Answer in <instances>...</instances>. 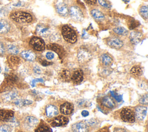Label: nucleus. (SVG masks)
Listing matches in <instances>:
<instances>
[{
  "mask_svg": "<svg viewBox=\"0 0 148 132\" xmlns=\"http://www.w3.org/2000/svg\"><path fill=\"white\" fill-rule=\"evenodd\" d=\"M14 112L12 110L0 109V122L8 123L14 117Z\"/></svg>",
  "mask_w": 148,
  "mask_h": 132,
  "instance_id": "8",
  "label": "nucleus"
},
{
  "mask_svg": "<svg viewBox=\"0 0 148 132\" xmlns=\"http://www.w3.org/2000/svg\"><path fill=\"white\" fill-rule=\"evenodd\" d=\"M88 126H95V124H97L98 123L97 120L95 119H90L89 120H87L84 122Z\"/></svg>",
  "mask_w": 148,
  "mask_h": 132,
  "instance_id": "40",
  "label": "nucleus"
},
{
  "mask_svg": "<svg viewBox=\"0 0 148 132\" xmlns=\"http://www.w3.org/2000/svg\"><path fill=\"white\" fill-rule=\"evenodd\" d=\"M33 72L36 75H39L42 74V69L38 65H35L33 67Z\"/></svg>",
  "mask_w": 148,
  "mask_h": 132,
  "instance_id": "42",
  "label": "nucleus"
},
{
  "mask_svg": "<svg viewBox=\"0 0 148 132\" xmlns=\"http://www.w3.org/2000/svg\"><path fill=\"white\" fill-rule=\"evenodd\" d=\"M92 58L91 53L84 48L80 49L77 54V59L80 63H86L89 61Z\"/></svg>",
  "mask_w": 148,
  "mask_h": 132,
  "instance_id": "6",
  "label": "nucleus"
},
{
  "mask_svg": "<svg viewBox=\"0 0 148 132\" xmlns=\"http://www.w3.org/2000/svg\"><path fill=\"white\" fill-rule=\"evenodd\" d=\"M35 132H52L51 128L45 124H42L38 126L35 129Z\"/></svg>",
  "mask_w": 148,
  "mask_h": 132,
  "instance_id": "33",
  "label": "nucleus"
},
{
  "mask_svg": "<svg viewBox=\"0 0 148 132\" xmlns=\"http://www.w3.org/2000/svg\"><path fill=\"white\" fill-rule=\"evenodd\" d=\"M9 18L13 21L20 24H30L35 19V17L32 13L25 10L13 11L10 13Z\"/></svg>",
  "mask_w": 148,
  "mask_h": 132,
  "instance_id": "1",
  "label": "nucleus"
},
{
  "mask_svg": "<svg viewBox=\"0 0 148 132\" xmlns=\"http://www.w3.org/2000/svg\"><path fill=\"white\" fill-rule=\"evenodd\" d=\"M61 113L65 115H68L72 113L73 111V105L72 103L65 102L61 104L60 108Z\"/></svg>",
  "mask_w": 148,
  "mask_h": 132,
  "instance_id": "17",
  "label": "nucleus"
},
{
  "mask_svg": "<svg viewBox=\"0 0 148 132\" xmlns=\"http://www.w3.org/2000/svg\"><path fill=\"white\" fill-rule=\"evenodd\" d=\"M13 102L17 107H25V106H28V105H29L32 104L33 101L30 100H27V99H18V98H17Z\"/></svg>",
  "mask_w": 148,
  "mask_h": 132,
  "instance_id": "26",
  "label": "nucleus"
},
{
  "mask_svg": "<svg viewBox=\"0 0 148 132\" xmlns=\"http://www.w3.org/2000/svg\"><path fill=\"white\" fill-rule=\"evenodd\" d=\"M139 101L142 104H147L148 103V95L147 94H145L143 95L139 100Z\"/></svg>",
  "mask_w": 148,
  "mask_h": 132,
  "instance_id": "39",
  "label": "nucleus"
},
{
  "mask_svg": "<svg viewBox=\"0 0 148 132\" xmlns=\"http://www.w3.org/2000/svg\"><path fill=\"white\" fill-rule=\"evenodd\" d=\"M138 12L140 16L145 20H147L148 18V7L146 5H141L138 9Z\"/></svg>",
  "mask_w": 148,
  "mask_h": 132,
  "instance_id": "29",
  "label": "nucleus"
},
{
  "mask_svg": "<svg viewBox=\"0 0 148 132\" xmlns=\"http://www.w3.org/2000/svg\"><path fill=\"white\" fill-rule=\"evenodd\" d=\"M46 115L49 118H53L57 116L58 113V110L57 108L52 104H49L46 107Z\"/></svg>",
  "mask_w": 148,
  "mask_h": 132,
  "instance_id": "20",
  "label": "nucleus"
},
{
  "mask_svg": "<svg viewBox=\"0 0 148 132\" xmlns=\"http://www.w3.org/2000/svg\"><path fill=\"white\" fill-rule=\"evenodd\" d=\"M107 45L113 49H119L123 46V41L117 36H111L107 39L106 40Z\"/></svg>",
  "mask_w": 148,
  "mask_h": 132,
  "instance_id": "7",
  "label": "nucleus"
},
{
  "mask_svg": "<svg viewBox=\"0 0 148 132\" xmlns=\"http://www.w3.org/2000/svg\"><path fill=\"white\" fill-rule=\"evenodd\" d=\"M88 115H89V112H88L87 111H86V110H83V111L82 112V115L83 116H84V117H86V116H87Z\"/></svg>",
  "mask_w": 148,
  "mask_h": 132,
  "instance_id": "50",
  "label": "nucleus"
},
{
  "mask_svg": "<svg viewBox=\"0 0 148 132\" xmlns=\"http://www.w3.org/2000/svg\"><path fill=\"white\" fill-rule=\"evenodd\" d=\"M110 94L112 95V96L117 101V102H120L122 99H123V97H122V96L120 95V94H118L116 92L114 91H110Z\"/></svg>",
  "mask_w": 148,
  "mask_h": 132,
  "instance_id": "37",
  "label": "nucleus"
},
{
  "mask_svg": "<svg viewBox=\"0 0 148 132\" xmlns=\"http://www.w3.org/2000/svg\"><path fill=\"white\" fill-rule=\"evenodd\" d=\"M147 114V107L145 106H138L135 109V116L139 120H143Z\"/></svg>",
  "mask_w": 148,
  "mask_h": 132,
  "instance_id": "15",
  "label": "nucleus"
},
{
  "mask_svg": "<svg viewBox=\"0 0 148 132\" xmlns=\"http://www.w3.org/2000/svg\"><path fill=\"white\" fill-rule=\"evenodd\" d=\"M100 73L101 74V75L106 76L109 75L111 73V70L110 69V68H108V67H105V68H103L102 69Z\"/></svg>",
  "mask_w": 148,
  "mask_h": 132,
  "instance_id": "38",
  "label": "nucleus"
},
{
  "mask_svg": "<svg viewBox=\"0 0 148 132\" xmlns=\"http://www.w3.org/2000/svg\"><path fill=\"white\" fill-rule=\"evenodd\" d=\"M121 119L128 123H133L135 121V116L133 111L130 108H123L120 112Z\"/></svg>",
  "mask_w": 148,
  "mask_h": 132,
  "instance_id": "5",
  "label": "nucleus"
},
{
  "mask_svg": "<svg viewBox=\"0 0 148 132\" xmlns=\"http://www.w3.org/2000/svg\"><path fill=\"white\" fill-rule=\"evenodd\" d=\"M113 32L117 35L125 36L128 35V31L123 27H116L113 29Z\"/></svg>",
  "mask_w": 148,
  "mask_h": 132,
  "instance_id": "28",
  "label": "nucleus"
},
{
  "mask_svg": "<svg viewBox=\"0 0 148 132\" xmlns=\"http://www.w3.org/2000/svg\"><path fill=\"white\" fill-rule=\"evenodd\" d=\"M101 61L105 67H109L112 64L113 59L108 53H103L101 56Z\"/></svg>",
  "mask_w": 148,
  "mask_h": 132,
  "instance_id": "25",
  "label": "nucleus"
},
{
  "mask_svg": "<svg viewBox=\"0 0 148 132\" xmlns=\"http://www.w3.org/2000/svg\"><path fill=\"white\" fill-rule=\"evenodd\" d=\"M46 46H47V48L48 49L55 52L60 56H62V54H63V49H62V48L60 45H58V44H57L56 43H49Z\"/></svg>",
  "mask_w": 148,
  "mask_h": 132,
  "instance_id": "24",
  "label": "nucleus"
},
{
  "mask_svg": "<svg viewBox=\"0 0 148 132\" xmlns=\"http://www.w3.org/2000/svg\"><path fill=\"white\" fill-rule=\"evenodd\" d=\"M123 2H124L125 3H129L130 2V0H121Z\"/></svg>",
  "mask_w": 148,
  "mask_h": 132,
  "instance_id": "53",
  "label": "nucleus"
},
{
  "mask_svg": "<svg viewBox=\"0 0 148 132\" xmlns=\"http://www.w3.org/2000/svg\"><path fill=\"white\" fill-rule=\"evenodd\" d=\"M0 132H12L11 125L8 123L0 124Z\"/></svg>",
  "mask_w": 148,
  "mask_h": 132,
  "instance_id": "35",
  "label": "nucleus"
},
{
  "mask_svg": "<svg viewBox=\"0 0 148 132\" xmlns=\"http://www.w3.org/2000/svg\"><path fill=\"white\" fill-rule=\"evenodd\" d=\"M60 79L64 82H68L71 79V74L69 70L66 69H62L59 74Z\"/></svg>",
  "mask_w": 148,
  "mask_h": 132,
  "instance_id": "27",
  "label": "nucleus"
},
{
  "mask_svg": "<svg viewBox=\"0 0 148 132\" xmlns=\"http://www.w3.org/2000/svg\"><path fill=\"white\" fill-rule=\"evenodd\" d=\"M98 132H109V130L107 129L104 128V129H102L100 130Z\"/></svg>",
  "mask_w": 148,
  "mask_h": 132,
  "instance_id": "52",
  "label": "nucleus"
},
{
  "mask_svg": "<svg viewBox=\"0 0 148 132\" xmlns=\"http://www.w3.org/2000/svg\"><path fill=\"white\" fill-rule=\"evenodd\" d=\"M90 14L97 21H102L105 19L104 14L99 9L94 8L90 10Z\"/></svg>",
  "mask_w": 148,
  "mask_h": 132,
  "instance_id": "21",
  "label": "nucleus"
},
{
  "mask_svg": "<svg viewBox=\"0 0 148 132\" xmlns=\"http://www.w3.org/2000/svg\"><path fill=\"white\" fill-rule=\"evenodd\" d=\"M71 79L75 83H79L83 79V73L81 69L75 70L71 76Z\"/></svg>",
  "mask_w": 148,
  "mask_h": 132,
  "instance_id": "18",
  "label": "nucleus"
},
{
  "mask_svg": "<svg viewBox=\"0 0 148 132\" xmlns=\"http://www.w3.org/2000/svg\"><path fill=\"white\" fill-rule=\"evenodd\" d=\"M18 93L16 90H11L4 93L2 96V100L5 102H13L16 99L18 98Z\"/></svg>",
  "mask_w": 148,
  "mask_h": 132,
  "instance_id": "12",
  "label": "nucleus"
},
{
  "mask_svg": "<svg viewBox=\"0 0 148 132\" xmlns=\"http://www.w3.org/2000/svg\"><path fill=\"white\" fill-rule=\"evenodd\" d=\"M49 39L52 43H55L56 42L59 41L61 39V36L59 33L57 32H54L50 34Z\"/></svg>",
  "mask_w": 148,
  "mask_h": 132,
  "instance_id": "34",
  "label": "nucleus"
},
{
  "mask_svg": "<svg viewBox=\"0 0 148 132\" xmlns=\"http://www.w3.org/2000/svg\"><path fill=\"white\" fill-rule=\"evenodd\" d=\"M97 1L99 5L103 8L110 9L112 8V5H110V3L109 2L108 0H97Z\"/></svg>",
  "mask_w": 148,
  "mask_h": 132,
  "instance_id": "36",
  "label": "nucleus"
},
{
  "mask_svg": "<svg viewBox=\"0 0 148 132\" xmlns=\"http://www.w3.org/2000/svg\"><path fill=\"white\" fill-rule=\"evenodd\" d=\"M38 122L39 120L36 117L31 115L25 116L23 120L24 125L25 127L29 129H32L36 127L38 124Z\"/></svg>",
  "mask_w": 148,
  "mask_h": 132,
  "instance_id": "11",
  "label": "nucleus"
},
{
  "mask_svg": "<svg viewBox=\"0 0 148 132\" xmlns=\"http://www.w3.org/2000/svg\"><path fill=\"white\" fill-rule=\"evenodd\" d=\"M138 86L139 87H140L141 89H147V83L146 82H145L144 80H141L138 83Z\"/></svg>",
  "mask_w": 148,
  "mask_h": 132,
  "instance_id": "44",
  "label": "nucleus"
},
{
  "mask_svg": "<svg viewBox=\"0 0 148 132\" xmlns=\"http://www.w3.org/2000/svg\"><path fill=\"white\" fill-rule=\"evenodd\" d=\"M44 80L41 79V78H38V79H35L34 80H32L31 81V85L32 87H34L35 85V83H37V82H43Z\"/></svg>",
  "mask_w": 148,
  "mask_h": 132,
  "instance_id": "46",
  "label": "nucleus"
},
{
  "mask_svg": "<svg viewBox=\"0 0 148 132\" xmlns=\"http://www.w3.org/2000/svg\"><path fill=\"white\" fill-rule=\"evenodd\" d=\"M46 57L47 60H52L54 57V54L52 52H48L46 53Z\"/></svg>",
  "mask_w": 148,
  "mask_h": 132,
  "instance_id": "45",
  "label": "nucleus"
},
{
  "mask_svg": "<svg viewBox=\"0 0 148 132\" xmlns=\"http://www.w3.org/2000/svg\"><path fill=\"white\" fill-rule=\"evenodd\" d=\"M69 119L64 116H58L54 118L51 122V125L54 127L63 126L68 124Z\"/></svg>",
  "mask_w": 148,
  "mask_h": 132,
  "instance_id": "13",
  "label": "nucleus"
},
{
  "mask_svg": "<svg viewBox=\"0 0 148 132\" xmlns=\"http://www.w3.org/2000/svg\"><path fill=\"white\" fill-rule=\"evenodd\" d=\"M87 104V101L84 99H80L76 101V105L77 107H83Z\"/></svg>",
  "mask_w": 148,
  "mask_h": 132,
  "instance_id": "43",
  "label": "nucleus"
},
{
  "mask_svg": "<svg viewBox=\"0 0 148 132\" xmlns=\"http://www.w3.org/2000/svg\"><path fill=\"white\" fill-rule=\"evenodd\" d=\"M36 33L40 36L47 37L51 34L50 28L43 24H38L36 27Z\"/></svg>",
  "mask_w": 148,
  "mask_h": 132,
  "instance_id": "10",
  "label": "nucleus"
},
{
  "mask_svg": "<svg viewBox=\"0 0 148 132\" xmlns=\"http://www.w3.org/2000/svg\"><path fill=\"white\" fill-rule=\"evenodd\" d=\"M113 132H127V131L124 129L120 128V127H117L114 129Z\"/></svg>",
  "mask_w": 148,
  "mask_h": 132,
  "instance_id": "49",
  "label": "nucleus"
},
{
  "mask_svg": "<svg viewBox=\"0 0 148 132\" xmlns=\"http://www.w3.org/2000/svg\"><path fill=\"white\" fill-rule=\"evenodd\" d=\"M8 61L12 66H17L20 63V58L16 55H10L8 57Z\"/></svg>",
  "mask_w": 148,
  "mask_h": 132,
  "instance_id": "31",
  "label": "nucleus"
},
{
  "mask_svg": "<svg viewBox=\"0 0 148 132\" xmlns=\"http://www.w3.org/2000/svg\"><path fill=\"white\" fill-rule=\"evenodd\" d=\"M1 72H2V69H1V67H0V74L1 73Z\"/></svg>",
  "mask_w": 148,
  "mask_h": 132,
  "instance_id": "54",
  "label": "nucleus"
},
{
  "mask_svg": "<svg viewBox=\"0 0 148 132\" xmlns=\"http://www.w3.org/2000/svg\"><path fill=\"white\" fill-rule=\"evenodd\" d=\"M39 61H40V64L42 65H43V66H48V65H51L52 64L51 62H49V61H47L46 60H43V59L40 60Z\"/></svg>",
  "mask_w": 148,
  "mask_h": 132,
  "instance_id": "47",
  "label": "nucleus"
},
{
  "mask_svg": "<svg viewBox=\"0 0 148 132\" xmlns=\"http://www.w3.org/2000/svg\"><path fill=\"white\" fill-rule=\"evenodd\" d=\"M142 72H143L142 69L139 65L133 66L130 70L131 74L135 77H139L141 76L142 74Z\"/></svg>",
  "mask_w": 148,
  "mask_h": 132,
  "instance_id": "30",
  "label": "nucleus"
},
{
  "mask_svg": "<svg viewBox=\"0 0 148 132\" xmlns=\"http://www.w3.org/2000/svg\"><path fill=\"white\" fill-rule=\"evenodd\" d=\"M6 50L12 55H16L19 53V49L17 46L13 44H9L6 46Z\"/></svg>",
  "mask_w": 148,
  "mask_h": 132,
  "instance_id": "32",
  "label": "nucleus"
},
{
  "mask_svg": "<svg viewBox=\"0 0 148 132\" xmlns=\"http://www.w3.org/2000/svg\"><path fill=\"white\" fill-rule=\"evenodd\" d=\"M73 132H88V126L84 122H79L74 123L71 126Z\"/></svg>",
  "mask_w": 148,
  "mask_h": 132,
  "instance_id": "14",
  "label": "nucleus"
},
{
  "mask_svg": "<svg viewBox=\"0 0 148 132\" xmlns=\"http://www.w3.org/2000/svg\"><path fill=\"white\" fill-rule=\"evenodd\" d=\"M22 5H23V4H22V2H20V1H18V2H17V3H14L13 5L14 6L18 7V6H22Z\"/></svg>",
  "mask_w": 148,
  "mask_h": 132,
  "instance_id": "51",
  "label": "nucleus"
},
{
  "mask_svg": "<svg viewBox=\"0 0 148 132\" xmlns=\"http://www.w3.org/2000/svg\"><path fill=\"white\" fill-rule=\"evenodd\" d=\"M56 10L57 13L63 17H66L69 15V8L68 5L62 2H58L56 5Z\"/></svg>",
  "mask_w": 148,
  "mask_h": 132,
  "instance_id": "9",
  "label": "nucleus"
},
{
  "mask_svg": "<svg viewBox=\"0 0 148 132\" xmlns=\"http://www.w3.org/2000/svg\"><path fill=\"white\" fill-rule=\"evenodd\" d=\"M10 23L5 19H0V34L4 35L8 33L10 30Z\"/></svg>",
  "mask_w": 148,
  "mask_h": 132,
  "instance_id": "19",
  "label": "nucleus"
},
{
  "mask_svg": "<svg viewBox=\"0 0 148 132\" xmlns=\"http://www.w3.org/2000/svg\"><path fill=\"white\" fill-rule=\"evenodd\" d=\"M21 57L28 61H33L35 59V54L31 50H23L21 52Z\"/></svg>",
  "mask_w": 148,
  "mask_h": 132,
  "instance_id": "22",
  "label": "nucleus"
},
{
  "mask_svg": "<svg viewBox=\"0 0 148 132\" xmlns=\"http://www.w3.org/2000/svg\"><path fill=\"white\" fill-rule=\"evenodd\" d=\"M29 45L34 50L38 52H42L45 49V42L39 36H32L29 40Z\"/></svg>",
  "mask_w": 148,
  "mask_h": 132,
  "instance_id": "4",
  "label": "nucleus"
},
{
  "mask_svg": "<svg viewBox=\"0 0 148 132\" xmlns=\"http://www.w3.org/2000/svg\"><path fill=\"white\" fill-rule=\"evenodd\" d=\"M69 14L71 19L76 22H81L83 20L84 16L81 8L77 5H72L69 8Z\"/></svg>",
  "mask_w": 148,
  "mask_h": 132,
  "instance_id": "3",
  "label": "nucleus"
},
{
  "mask_svg": "<svg viewBox=\"0 0 148 132\" xmlns=\"http://www.w3.org/2000/svg\"><path fill=\"white\" fill-rule=\"evenodd\" d=\"M88 5H94L96 4L97 0H83Z\"/></svg>",
  "mask_w": 148,
  "mask_h": 132,
  "instance_id": "48",
  "label": "nucleus"
},
{
  "mask_svg": "<svg viewBox=\"0 0 148 132\" xmlns=\"http://www.w3.org/2000/svg\"><path fill=\"white\" fill-rule=\"evenodd\" d=\"M6 52V47L4 43L0 41V56H3Z\"/></svg>",
  "mask_w": 148,
  "mask_h": 132,
  "instance_id": "41",
  "label": "nucleus"
},
{
  "mask_svg": "<svg viewBox=\"0 0 148 132\" xmlns=\"http://www.w3.org/2000/svg\"><path fill=\"white\" fill-rule=\"evenodd\" d=\"M61 35L64 39L68 43L73 44L77 42V35L75 30L68 25H64L61 27Z\"/></svg>",
  "mask_w": 148,
  "mask_h": 132,
  "instance_id": "2",
  "label": "nucleus"
},
{
  "mask_svg": "<svg viewBox=\"0 0 148 132\" xmlns=\"http://www.w3.org/2000/svg\"><path fill=\"white\" fill-rule=\"evenodd\" d=\"M143 38V34L139 31H133L130 33L129 39L130 42L136 45L142 40Z\"/></svg>",
  "mask_w": 148,
  "mask_h": 132,
  "instance_id": "16",
  "label": "nucleus"
},
{
  "mask_svg": "<svg viewBox=\"0 0 148 132\" xmlns=\"http://www.w3.org/2000/svg\"><path fill=\"white\" fill-rule=\"evenodd\" d=\"M101 104L103 106L108 108H113L115 106L113 100L109 96H105L102 98Z\"/></svg>",
  "mask_w": 148,
  "mask_h": 132,
  "instance_id": "23",
  "label": "nucleus"
}]
</instances>
